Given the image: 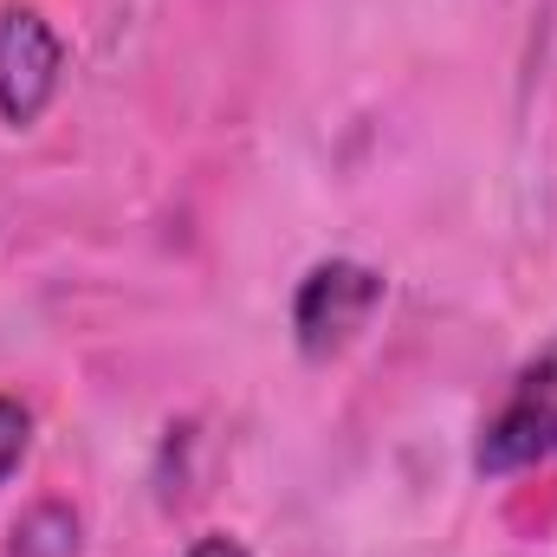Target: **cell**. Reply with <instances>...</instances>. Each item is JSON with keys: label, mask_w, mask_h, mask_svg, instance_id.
<instances>
[{"label": "cell", "mask_w": 557, "mask_h": 557, "mask_svg": "<svg viewBox=\"0 0 557 557\" xmlns=\"http://www.w3.org/2000/svg\"><path fill=\"white\" fill-rule=\"evenodd\" d=\"M557 454V337L512 376L499 416L480 428L473 467L480 473H519Z\"/></svg>", "instance_id": "obj_1"}, {"label": "cell", "mask_w": 557, "mask_h": 557, "mask_svg": "<svg viewBox=\"0 0 557 557\" xmlns=\"http://www.w3.org/2000/svg\"><path fill=\"white\" fill-rule=\"evenodd\" d=\"M383 305V273L363 267V260H324L311 267L298 298H292V331H298V350L311 363H331L337 350L357 344V331L376 318Z\"/></svg>", "instance_id": "obj_2"}, {"label": "cell", "mask_w": 557, "mask_h": 557, "mask_svg": "<svg viewBox=\"0 0 557 557\" xmlns=\"http://www.w3.org/2000/svg\"><path fill=\"white\" fill-rule=\"evenodd\" d=\"M65 78V39L39 7H0V117L13 131L39 124Z\"/></svg>", "instance_id": "obj_3"}, {"label": "cell", "mask_w": 557, "mask_h": 557, "mask_svg": "<svg viewBox=\"0 0 557 557\" xmlns=\"http://www.w3.org/2000/svg\"><path fill=\"white\" fill-rule=\"evenodd\" d=\"M7 557H78V512L59 506V499L33 506L26 519H13V545H7Z\"/></svg>", "instance_id": "obj_4"}, {"label": "cell", "mask_w": 557, "mask_h": 557, "mask_svg": "<svg viewBox=\"0 0 557 557\" xmlns=\"http://www.w3.org/2000/svg\"><path fill=\"white\" fill-rule=\"evenodd\" d=\"M26 441H33V416H26L13 396H0V486H7V473L26 460Z\"/></svg>", "instance_id": "obj_5"}, {"label": "cell", "mask_w": 557, "mask_h": 557, "mask_svg": "<svg viewBox=\"0 0 557 557\" xmlns=\"http://www.w3.org/2000/svg\"><path fill=\"white\" fill-rule=\"evenodd\" d=\"M188 557H247V545H240V539H227V532H208V539H195V545H188Z\"/></svg>", "instance_id": "obj_6"}]
</instances>
